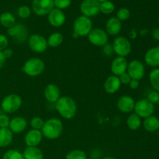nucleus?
I'll return each instance as SVG.
<instances>
[{"mask_svg": "<svg viewBox=\"0 0 159 159\" xmlns=\"http://www.w3.org/2000/svg\"><path fill=\"white\" fill-rule=\"evenodd\" d=\"M147 99L154 105L158 104L159 102V93L156 91H152L148 95Z\"/></svg>", "mask_w": 159, "mask_h": 159, "instance_id": "38", "label": "nucleus"}, {"mask_svg": "<svg viewBox=\"0 0 159 159\" xmlns=\"http://www.w3.org/2000/svg\"><path fill=\"white\" fill-rule=\"evenodd\" d=\"M2 54L6 59L10 58V57H12V56L13 55V51H12L11 48H7L6 49H5L4 51H2Z\"/></svg>", "mask_w": 159, "mask_h": 159, "instance_id": "43", "label": "nucleus"}, {"mask_svg": "<svg viewBox=\"0 0 159 159\" xmlns=\"http://www.w3.org/2000/svg\"><path fill=\"white\" fill-rule=\"evenodd\" d=\"M135 105V100L133 97L130 96H120L118 99L117 102H116V107L118 110L123 113H130L134 111Z\"/></svg>", "mask_w": 159, "mask_h": 159, "instance_id": "16", "label": "nucleus"}, {"mask_svg": "<svg viewBox=\"0 0 159 159\" xmlns=\"http://www.w3.org/2000/svg\"><path fill=\"white\" fill-rule=\"evenodd\" d=\"M149 82L154 91L159 93V68H154L149 73Z\"/></svg>", "mask_w": 159, "mask_h": 159, "instance_id": "29", "label": "nucleus"}, {"mask_svg": "<svg viewBox=\"0 0 159 159\" xmlns=\"http://www.w3.org/2000/svg\"><path fill=\"white\" fill-rule=\"evenodd\" d=\"M137 32H136V30H132L131 31H130V33H129V36H130V37L131 39H134V38H136V37H137Z\"/></svg>", "mask_w": 159, "mask_h": 159, "instance_id": "47", "label": "nucleus"}, {"mask_svg": "<svg viewBox=\"0 0 159 159\" xmlns=\"http://www.w3.org/2000/svg\"><path fill=\"white\" fill-rule=\"evenodd\" d=\"M54 8V0H33V11L40 16L48 15Z\"/></svg>", "mask_w": 159, "mask_h": 159, "instance_id": "12", "label": "nucleus"}, {"mask_svg": "<svg viewBox=\"0 0 159 159\" xmlns=\"http://www.w3.org/2000/svg\"><path fill=\"white\" fill-rule=\"evenodd\" d=\"M128 85L129 87H130L131 89H137L139 88L140 81L135 80V79H131Z\"/></svg>", "mask_w": 159, "mask_h": 159, "instance_id": "42", "label": "nucleus"}, {"mask_svg": "<svg viewBox=\"0 0 159 159\" xmlns=\"http://www.w3.org/2000/svg\"><path fill=\"white\" fill-rule=\"evenodd\" d=\"M113 52L120 57H126L130 54L132 45L130 40L124 36H118L113 40Z\"/></svg>", "mask_w": 159, "mask_h": 159, "instance_id": "5", "label": "nucleus"}, {"mask_svg": "<svg viewBox=\"0 0 159 159\" xmlns=\"http://www.w3.org/2000/svg\"><path fill=\"white\" fill-rule=\"evenodd\" d=\"M98 1L99 2H106V1H108V0H98Z\"/></svg>", "mask_w": 159, "mask_h": 159, "instance_id": "49", "label": "nucleus"}, {"mask_svg": "<svg viewBox=\"0 0 159 159\" xmlns=\"http://www.w3.org/2000/svg\"><path fill=\"white\" fill-rule=\"evenodd\" d=\"M158 107H159V102H158Z\"/></svg>", "mask_w": 159, "mask_h": 159, "instance_id": "50", "label": "nucleus"}, {"mask_svg": "<svg viewBox=\"0 0 159 159\" xmlns=\"http://www.w3.org/2000/svg\"><path fill=\"white\" fill-rule=\"evenodd\" d=\"M102 159H116V158H113V157H111V156H106V157H104Z\"/></svg>", "mask_w": 159, "mask_h": 159, "instance_id": "48", "label": "nucleus"}, {"mask_svg": "<svg viewBox=\"0 0 159 159\" xmlns=\"http://www.w3.org/2000/svg\"><path fill=\"white\" fill-rule=\"evenodd\" d=\"M100 2L98 0H83L80 5V11L85 16L91 18L99 13Z\"/></svg>", "mask_w": 159, "mask_h": 159, "instance_id": "13", "label": "nucleus"}, {"mask_svg": "<svg viewBox=\"0 0 159 159\" xmlns=\"http://www.w3.org/2000/svg\"><path fill=\"white\" fill-rule=\"evenodd\" d=\"M17 14L22 19H27L31 15V9L27 6H21L17 10Z\"/></svg>", "mask_w": 159, "mask_h": 159, "instance_id": "35", "label": "nucleus"}, {"mask_svg": "<svg viewBox=\"0 0 159 159\" xmlns=\"http://www.w3.org/2000/svg\"><path fill=\"white\" fill-rule=\"evenodd\" d=\"M24 159H43V154L38 147H26L23 151Z\"/></svg>", "mask_w": 159, "mask_h": 159, "instance_id": "24", "label": "nucleus"}, {"mask_svg": "<svg viewBox=\"0 0 159 159\" xmlns=\"http://www.w3.org/2000/svg\"><path fill=\"white\" fill-rule=\"evenodd\" d=\"M127 126L131 130H138L142 125V120L136 113H131L127 119Z\"/></svg>", "mask_w": 159, "mask_h": 159, "instance_id": "27", "label": "nucleus"}, {"mask_svg": "<svg viewBox=\"0 0 159 159\" xmlns=\"http://www.w3.org/2000/svg\"><path fill=\"white\" fill-rule=\"evenodd\" d=\"M130 16V12L127 8H120L116 12V18L120 22L127 20Z\"/></svg>", "mask_w": 159, "mask_h": 159, "instance_id": "33", "label": "nucleus"}, {"mask_svg": "<svg viewBox=\"0 0 159 159\" xmlns=\"http://www.w3.org/2000/svg\"><path fill=\"white\" fill-rule=\"evenodd\" d=\"M134 111L141 119H145L154 114L155 111V106L149 102L147 99H141L135 102Z\"/></svg>", "mask_w": 159, "mask_h": 159, "instance_id": "8", "label": "nucleus"}, {"mask_svg": "<svg viewBox=\"0 0 159 159\" xmlns=\"http://www.w3.org/2000/svg\"><path fill=\"white\" fill-rule=\"evenodd\" d=\"M142 124L144 130L148 132H155L159 130V119L154 115L145 118Z\"/></svg>", "mask_w": 159, "mask_h": 159, "instance_id": "23", "label": "nucleus"}, {"mask_svg": "<svg viewBox=\"0 0 159 159\" xmlns=\"http://www.w3.org/2000/svg\"><path fill=\"white\" fill-rule=\"evenodd\" d=\"M65 20L66 16L63 11L57 8H54L48 13V22L53 27H61L65 24Z\"/></svg>", "mask_w": 159, "mask_h": 159, "instance_id": "15", "label": "nucleus"}, {"mask_svg": "<svg viewBox=\"0 0 159 159\" xmlns=\"http://www.w3.org/2000/svg\"><path fill=\"white\" fill-rule=\"evenodd\" d=\"M2 159H24L22 152H20L18 150H11L7 151L6 153L3 155Z\"/></svg>", "mask_w": 159, "mask_h": 159, "instance_id": "32", "label": "nucleus"}, {"mask_svg": "<svg viewBox=\"0 0 159 159\" xmlns=\"http://www.w3.org/2000/svg\"><path fill=\"white\" fill-rule=\"evenodd\" d=\"M9 39L5 34H0V51H3L8 48Z\"/></svg>", "mask_w": 159, "mask_h": 159, "instance_id": "39", "label": "nucleus"}, {"mask_svg": "<svg viewBox=\"0 0 159 159\" xmlns=\"http://www.w3.org/2000/svg\"><path fill=\"white\" fill-rule=\"evenodd\" d=\"M43 138L41 130L31 129L25 134V144L26 147H37L41 143Z\"/></svg>", "mask_w": 159, "mask_h": 159, "instance_id": "17", "label": "nucleus"}, {"mask_svg": "<svg viewBox=\"0 0 159 159\" xmlns=\"http://www.w3.org/2000/svg\"><path fill=\"white\" fill-rule=\"evenodd\" d=\"M7 34L20 44L24 43L29 37L27 27L22 23H16L12 27L7 29Z\"/></svg>", "mask_w": 159, "mask_h": 159, "instance_id": "9", "label": "nucleus"}, {"mask_svg": "<svg viewBox=\"0 0 159 159\" xmlns=\"http://www.w3.org/2000/svg\"><path fill=\"white\" fill-rule=\"evenodd\" d=\"M43 95L46 100L50 103H55L61 97V91L55 84H48L44 89Z\"/></svg>", "mask_w": 159, "mask_h": 159, "instance_id": "20", "label": "nucleus"}, {"mask_svg": "<svg viewBox=\"0 0 159 159\" xmlns=\"http://www.w3.org/2000/svg\"><path fill=\"white\" fill-rule=\"evenodd\" d=\"M148 33H149V31L148 29H142L139 31V35L141 36V37H146L148 34Z\"/></svg>", "mask_w": 159, "mask_h": 159, "instance_id": "46", "label": "nucleus"}, {"mask_svg": "<svg viewBox=\"0 0 159 159\" xmlns=\"http://www.w3.org/2000/svg\"><path fill=\"white\" fill-rule=\"evenodd\" d=\"M93 30V22L91 19L82 15L78 16L73 23V33L79 37L88 36L90 31Z\"/></svg>", "mask_w": 159, "mask_h": 159, "instance_id": "6", "label": "nucleus"}, {"mask_svg": "<svg viewBox=\"0 0 159 159\" xmlns=\"http://www.w3.org/2000/svg\"><path fill=\"white\" fill-rule=\"evenodd\" d=\"M102 53L105 56L107 57H110V56L113 55L114 54L113 52V47H112V44H110V43H107L106 45H104L102 47Z\"/></svg>", "mask_w": 159, "mask_h": 159, "instance_id": "40", "label": "nucleus"}, {"mask_svg": "<svg viewBox=\"0 0 159 159\" xmlns=\"http://www.w3.org/2000/svg\"><path fill=\"white\" fill-rule=\"evenodd\" d=\"M23 104V99L19 95L12 93L5 96L1 102V109L3 113L11 114L20 110Z\"/></svg>", "mask_w": 159, "mask_h": 159, "instance_id": "4", "label": "nucleus"}, {"mask_svg": "<svg viewBox=\"0 0 159 159\" xmlns=\"http://www.w3.org/2000/svg\"><path fill=\"white\" fill-rule=\"evenodd\" d=\"M90 43L96 47H103L109 43V35L102 28H94L87 36Z\"/></svg>", "mask_w": 159, "mask_h": 159, "instance_id": "10", "label": "nucleus"}, {"mask_svg": "<svg viewBox=\"0 0 159 159\" xmlns=\"http://www.w3.org/2000/svg\"><path fill=\"white\" fill-rule=\"evenodd\" d=\"M6 60L4 55L2 54V51H0V70L3 68V66L5 65V63H6Z\"/></svg>", "mask_w": 159, "mask_h": 159, "instance_id": "45", "label": "nucleus"}, {"mask_svg": "<svg viewBox=\"0 0 159 159\" xmlns=\"http://www.w3.org/2000/svg\"><path fill=\"white\" fill-rule=\"evenodd\" d=\"M65 159H87V155L84 151L75 149L67 154Z\"/></svg>", "mask_w": 159, "mask_h": 159, "instance_id": "30", "label": "nucleus"}, {"mask_svg": "<svg viewBox=\"0 0 159 159\" xmlns=\"http://www.w3.org/2000/svg\"><path fill=\"white\" fill-rule=\"evenodd\" d=\"M28 46L34 53L41 54L47 51L48 48V40L41 34H34L29 36L27 39Z\"/></svg>", "mask_w": 159, "mask_h": 159, "instance_id": "7", "label": "nucleus"}, {"mask_svg": "<svg viewBox=\"0 0 159 159\" xmlns=\"http://www.w3.org/2000/svg\"><path fill=\"white\" fill-rule=\"evenodd\" d=\"M13 140V134L9 128H0V148L8 147Z\"/></svg>", "mask_w": 159, "mask_h": 159, "instance_id": "25", "label": "nucleus"}, {"mask_svg": "<svg viewBox=\"0 0 159 159\" xmlns=\"http://www.w3.org/2000/svg\"><path fill=\"white\" fill-rule=\"evenodd\" d=\"M43 124H44V120L40 116L33 117L30 120V126L32 129H34V130H41Z\"/></svg>", "mask_w": 159, "mask_h": 159, "instance_id": "34", "label": "nucleus"}, {"mask_svg": "<svg viewBox=\"0 0 159 159\" xmlns=\"http://www.w3.org/2000/svg\"><path fill=\"white\" fill-rule=\"evenodd\" d=\"M122 30V23L116 17H111L106 23V32L108 35L117 36Z\"/></svg>", "mask_w": 159, "mask_h": 159, "instance_id": "22", "label": "nucleus"}, {"mask_svg": "<svg viewBox=\"0 0 159 159\" xmlns=\"http://www.w3.org/2000/svg\"><path fill=\"white\" fill-rule=\"evenodd\" d=\"M27 125V120L23 116H17L10 119L9 129L12 134H20L26 130Z\"/></svg>", "mask_w": 159, "mask_h": 159, "instance_id": "18", "label": "nucleus"}, {"mask_svg": "<svg viewBox=\"0 0 159 159\" xmlns=\"http://www.w3.org/2000/svg\"><path fill=\"white\" fill-rule=\"evenodd\" d=\"M127 72L130 76L131 79L140 81L144 77L145 67L141 61L134 59L128 63Z\"/></svg>", "mask_w": 159, "mask_h": 159, "instance_id": "11", "label": "nucleus"}, {"mask_svg": "<svg viewBox=\"0 0 159 159\" xmlns=\"http://www.w3.org/2000/svg\"><path fill=\"white\" fill-rule=\"evenodd\" d=\"M47 40H48V47H51V48H58L63 43L64 37L61 33L54 32L51 34Z\"/></svg>", "mask_w": 159, "mask_h": 159, "instance_id": "28", "label": "nucleus"}, {"mask_svg": "<svg viewBox=\"0 0 159 159\" xmlns=\"http://www.w3.org/2000/svg\"><path fill=\"white\" fill-rule=\"evenodd\" d=\"M119 79L121 85H128V84L130 83V80H131V78L129 75L128 73L125 72L119 76Z\"/></svg>", "mask_w": 159, "mask_h": 159, "instance_id": "41", "label": "nucleus"}, {"mask_svg": "<svg viewBox=\"0 0 159 159\" xmlns=\"http://www.w3.org/2000/svg\"><path fill=\"white\" fill-rule=\"evenodd\" d=\"M10 118L6 113H0V128H9Z\"/></svg>", "mask_w": 159, "mask_h": 159, "instance_id": "37", "label": "nucleus"}, {"mask_svg": "<svg viewBox=\"0 0 159 159\" xmlns=\"http://www.w3.org/2000/svg\"><path fill=\"white\" fill-rule=\"evenodd\" d=\"M121 83L118 76L110 75L104 82L103 88L108 94H115L120 89Z\"/></svg>", "mask_w": 159, "mask_h": 159, "instance_id": "21", "label": "nucleus"}, {"mask_svg": "<svg viewBox=\"0 0 159 159\" xmlns=\"http://www.w3.org/2000/svg\"><path fill=\"white\" fill-rule=\"evenodd\" d=\"M71 4V0H54V5L55 8L61 10L68 8Z\"/></svg>", "mask_w": 159, "mask_h": 159, "instance_id": "36", "label": "nucleus"}, {"mask_svg": "<svg viewBox=\"0 0 159 159\" xmlns=\"http://www.w3.org/2000/svg\"><path fill=\"white\" fill-rule=\"evenodd\" d=\"M115 10V5L111 1L108 0V1L103 2H100V6H99V11L103 14H108L112 13L113 11Z\"/></svg>", "mask_w": 159, "mask_h": 159, "instance_id": "31", "label": "nucleus"}, {"mask_svg": "<svg viewBox=\"0 0 159 159\" xmlns=\"http://www.w3.org/2000/svg\"><path fill=\"white\" fill-rule=\"evenodd\" d=\"M64 130L63 123L58 118H50L44 121L41 133L43 138L49 140H56L61 135Z\"/></svg>", "mask_w": 159, "mask_h": 159, "instance_id": "2", "label": "nucleus"}, {"mask_svg": "<svg viewBox=\"0 0 159 159\" xmlns=\"http://www.w3.org/2000/svg\"><path fill=\"white\" fill-rule=\"evenodd\" d=\"M22 69L26 75L37 77L44 71L45 63L40 57H31L25 62Z\"/></svg>", "mask_w": 159, "mask_h": 159, "instance_id": "3", "label": "nucleus"}, {"mask_svg": "<svg viewBox=\"0 0 159 159\" xmlns=\"http://www.w3.org/2000/svg\"><path fill=\"white\" fill-rule=\"evenodd\" d=\"M0 24L4 27H12L16 24V18L13 14L9 12H4L0 15Z\"/></svg>", "mask_w": 159, "mask_h": 159, "instance_id": "26", "label": "nucleus"}, {"mask_svg": "<svg viewBox=\"0 0 159 159\" xmlns=\"http://www.w3.org/2000/svg\"></svg>", "mask_w": 159, "mask_h": 159, "instance_id": "51", "label": "nucleus"}, {"mask_svg": "<svg viewBox=\"0 0 159 159\" xmlns=\"http://www.w3.org/2000/svg\"><path fill=\"white\" fill-rule=\"evenodd\" d=\"M56 110L61 117L66 120H71L75 117L77 113V104L74 99L70 96H61L54 103Z\"/></svg>", "mask_w": 159, "mask_h": 159, "instance_id": "1", "label": "nucleus"}, {"mask_svg": "<svg viewBox=\"0 0 159 159\" xmlns=\"http://www.w3.org/2000/svg\"><path fill=\"white\" fill-rule=\"evenodd\" d=\"M127 66H128V61L127 58L117 56L112 61L110 65V71L113 75L119 77L122 74L127 72Z\"/></svg>", "mask_w": 159, "mask_h": 159, "instance_id": "14", "label": "nucleus"}, {"mask_svg": "<svg viewBox=\"0 0 159 159\" xmlns=\"http://www.w3.org/2000/svg\"><path fill=\"white\" fill-rule=\"evenodd\" d=\"M152 37L154 40L159 41V27L155 28L152 30Z\"/></svg>", "mask_w": 159, "mask_h": 159, "instance_id": "44", "label": "nucleus"}, {"mask_svg": "<svg viewBox=\"0 0 159 159\" xmlns=\"http://www.w3.org/2000/svg\"><path fill=\"white\" fill-rule=\"evenodd\" d=\"M146 65L152 68L159 67V46L153 47L147 51L144 57Z\"/></svg>", "mask_w": 159, "mask_h": 159, "instance_id": "19", "label": "nucleus"}]
</instances>
